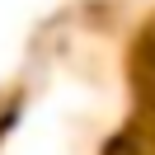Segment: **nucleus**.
<instances>
[{
    "label": "nucleus",
    "instance_id": "f257e3e1",
    "mask_svg": "<svg viewBox=\"0 0 155 155\" xmlns=\"http://www.w3.org/2000/svg\"><path fill=\"white\" fill-rule=\"evenodd\" d=\"M132 80H136V89H141L146 104H155V28L146 33L141 47L132 52Z\"/></svg>",
    "mask_w": 155,
    "mask_h": 155
},
{
    "label": "nucleus",
    "instance_id": "f03ea898",
    "mask_svg": "<svg viewBox=\"0 0 155 155\" xmlns=\"http://www.w3.org/2000/svg\"><path fill=\"white\" fill-rule=\"evenodd\" d=\"M104 155H150V146H146L136 132H122V136H113V141H108Z\"/></svg>",
    "mask_w": 155,
    "mask_h": 155
}]
</instances>
